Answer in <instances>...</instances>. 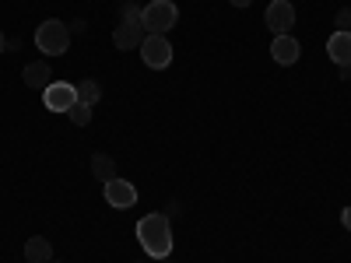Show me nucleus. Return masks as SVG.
<instances>
[{"mask_svg": "<svg viewBox=\"0 0 351 263\" xmlns=\"http://www.w3.org/2000/svg\"><path fill=\"white\" fill-rule=\"evenodd\" d=\"M341 225L351 231V208H344V211H341Z\"/></svg>", "mask_w": 351, "mask_h": 263, "instance_id": "a211bd4d", "label": "nucleus"}, {"mask_svg": "<svg viewBox=\"0 0 351 263\" xmlns=\"http://www.w3.org/2000/svg\"><path fill=\"white\" fill-rule=\"evenodd\" d=\"M25 260H28V263H49V260H53V246H49V239L32 236V239L25 242Z\"/></svg>", "mask_w": 351, "mask_h": 263, "instance_id": "f8f14e48", "label": "nucleus"}, {"mask_svg": "<svg viewBox=\"0 0 351 263\" xmlns=\"http://www.w3.org/2000/svg\"><path fill=\"white\" fill-rule=\"evenodd\" d=\"M92 109H95V105H88V102H74V105L67 109V120H71L74 127H88V123H92Z\"/></svg>", "mask_w": 351, "mask_h": 263, "instance_id": "2eb2a0df", "label": "nucleus"}, {"mask_svg": "<svg viewBox=\"0 0 351 263\" xmlns=\"http://www.w3.org/2000/svg\"><path fill=\"white\" fill-rule=\"evenodd\" d=\"M141 60H144V67H152V71H165L172 64V42L165 36H144Z\"/></svg>", "mask_w": 351, "mask_h": 263, "instance_id": "20e7f679", "label": "nucleus"}, {"mask_svg": "<svg viewBox=\"0 0 351 263\" xmlns=\"http://www.w3.org/2000/svg\"><path fill=\"white\" fill-rule=\"evenodd\" d=\"M158 263H172V260H158Z\"/></svg>", "mask_w": 351, "mask_h": 263, "instance_id": "412c9836", "label": "nucleus"}, {"mask_svg": "<svg viewBox=\"0 0 351 263\" xmlns=\"http://www.w3.org/2000/svg\"><path fill=\"white\" fill-rule=\"evenodd\" d=\"M106 200L112 203V208H134L137 203V186L130 183V179H120V175H116V179H109L106 183Z\"/></svg>", "mask_w": 351, "mask_h": 263, "instance_id": "6e6552de", "label": "nucleus"}, {"mask_svg": "<svg viewBox=\"0 0 351 263\" xmlns=\"http://www.w3.org/2000/svg\"><path fill=\"white\" fill-rule=\"evenodd\" d=\"M8 49V39H4V32H0V53H4Z\"/></svg>", "mask_w": 351, "mask_h": 263, "instance_id": "aec40b11", "label": "nucleus"}, {"mask_svg": "<svg viewBox=\"0 0 351 263\" xmlns=\"http://www.w3.org/2000/svg\"><path fill=\"white\" fill-rule=\"evenodd\" d=\"M74 102H77V84L53 81L49 88H43V105H46L49 112H67Z\"/></svg>", "mask_w": 351, "mask_h": 263, "instance_id": "39448f33", "label": "nucleus"}, {"mask_svg": "<svg viewBox=\"0 0 351 263\" xmlns=\"http://www.w3.org/2000/svg\"><path fill=\"white\" fill-rule=\"evenodd\" d=\"M49 263H60V260H49Z\"/></svg>", "mask_w": 351, "mask_h": 263, "instance_id": "4be33fe9", "label": "nucleus"}, {"mask_svg": "<svg viewBox=\"0 0 351 263\" xmlns=\"http://www.w3.org/2000/svg\"><path fill=\"white\" fill-rule=\"evenodd\" d=\"M36 46L46 53V56H60L71 49V25L60 21V18H46L39 28H36Z\"/></svg>", "mask_w": 351, "mask_h": 263, "instance_id": "7ed1b4c3", "label": "nucleus"}, {"mask_svg": "<svg viewBox=\"0 0 351 263\" xmlns=\"http://www.w3.org/2000/svg\"><path fill=\"white\" fill-rule=\"evenodd\" d=\"M144 25L141 21H120L112 28V42H116V49L120 53H127V49H141V42H144Z\"/></svg>", "mask_w": 351, "mask_h": 263, "instance_id": "0eeeda50", "label": "nucleus"}, {"mask_svg": "<svg viewBox=\"0 0 351 263\" xmlns=\"http://www.w3.org/2000/svg\"><path fill=\"white\" fill-rule=\"evenodd\" d=\"M263 25H267L274 36H291V25H295V8H291L288 0H271L267 14H263Z\"/></svg>", "mask_w": 351, "mask_h": 263, "instance_id": "423d86ee", "label": "nucleus"}, {"mask_svg": "<svg viewBox=\"0 0 351 263\" xmlns=\"http://www.w3.org/2000/svg\"><path fill=\"white\" fill-rule=\"evenodd\" d=\"M137 242L148 256L169 260V253H172V221H169V214H158V211L144 214L137 221Z\"/></svg>", "mask_w": 351, "mask_h": 263, "instance_id": "f257e3e1", "label": "nucleus"}, {"mask_svg": "<svg viewBox=\"0 0 351 263\" xmlns=\"http://www.w3.org/2000/svg\"><path fill=\"white\" fill-rule=\"evenodd\" d=\"M141 11H144L141 0H123L120 4V21H141Z\"/></svg>", "mask_w": 351, "mask_h": 263, "instance_id": "dca6fc26", "label": "nucleus"}, {"mask_svg": "<svg viewBox=\"0 0 351 263\" xmlns=\"http://www.w3.org/2000/svg\"><path fill=\"white\" fill-rule=\"evenodd\" d=\"M327 56L344 71V67H351V32H334L330 39H327Z\"/></svg>", "mask_w": 351, "mask_h": 263, "instance_id": "9d476101", "label": "nucleus"}, {"mask_svg": "<svg viewBox=\"0 0 351 263\" xmlns=\"http://www.w3.org/2000/svg\"><path fill=\"white\" fill-rule=\"evenodd\" d=\"M53 67L46 64V60H39V64H28L25 71H21V81H25V88H32V92H39V88H49L53 81Z\"/></svg>", "mask_w": 351, "mask_h": 263, "instance_id": "9b49d317", "label": "nucleus"}, {"mask_svg": "<svg viewBox=\"0 0 351 263\" xmlns=\"http://www.w3.org/2000/svg\"><path fill=\"white\" fill-rule=\"evenodd\" d=\"M271 56H274V64L291 67V64H299L302 46H299L295 36H274V42H271Z\"/></svg>", "mask_w": 351, "mask_h": 263, "instance_id": "1a4fd4ad", "label": "nucleus"}, {"mask_svg": "<svg viewBox=\"0 0 351 263\" xmlns=\"http://www.w3.org/2000/svg\"><path fill=\"white\" fill-rule=\"evenodd\" d=\"M99 99H102V84L99 81H81L77 84V102H88V105H99Z\"/></svg>", "mask_w": 351, "mask_h": 263, "instance_id": "4468645a", "label": "nucleus"}, {"mask_svg": "<svg viewBox=\"0 0 351 263\" xmlns=\"http://www.w3.org/2000/svg\"><path fill=\"white\" fill-rule=\"evenodd\" d=\"M92 175L106 186L109 179H116V162H112V155H106V151H95L92 155Z\"/></svg>", "mask_w": 351, "mask_h": 263, "instance_id": "ddd939ff", "label": "nucleus"}, {"mask_svg": "<svg viewBox=\"0 0 351 263\" xmlns=\"http://www.w3.org/2000/svg\"><path fill=\"white\" fill-rule=\"evenodd\" d=\"M228 4H232V8H239V11H243V8H250V4H253V0H228Z\"/></svg>", "mask_w": 351, "mask_h": 263, "instance_id": "6ab92c4d", "label": "nucleus"}, {"mask_svg": "<svg viewBox=\"0 0 351 263\" xmlns=\"http://www.w3.org/2000/svg\"><path fill=\"white\" fill-rule=\"evenodd\" d=\"M176 21H180V8L172 0H148L141 11V25L148 36H165L169 28H176Z\"/></svg>", "mask_w": 351, "mask_h": 263, "instance_id": "f03ea898", "label": "nucleus"}, {"mask_svg": "<svg viewBox=\"0 0 351 263\" xmlns=\"http://www.w3.org/2000/svg\"><path fill=\"white\" fill-rule=\"evenodd\" d=\"M334 21H337V32H351V8H341Z\"/></svg>", "mask_w": 351, "mask_h": 263, "instance_id": "f3484780", "label": "nucleus"}]
</instances>
